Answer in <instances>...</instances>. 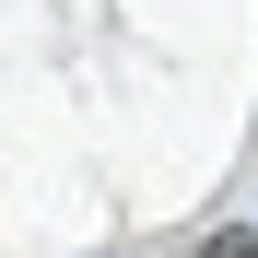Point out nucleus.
Wrapping results in <instances>:
<instances>
[{"label": "nucleus", "instance_id": "nucleus-1", "mask_svg": "<svg viewBox=\"0 0 258 258\" xmlns=\"http://www.w3.org/2000/svg\"><path fill=\"white\" fill-rule=\"evenodd\" d=\"M200 258H258V246H246V235H211V246H200Z\"/></svg>", "mask_w": 258, "mask_h": 258}]
</instances>
